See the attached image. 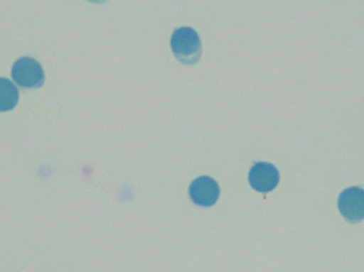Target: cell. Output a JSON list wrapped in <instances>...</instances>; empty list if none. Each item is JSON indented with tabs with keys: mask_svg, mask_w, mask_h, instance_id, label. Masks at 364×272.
<instances>
[{
	"mask_svg": "<svg viewBox=\"0 0 364 272\" xmlns=\"http://www.w3.org/2000/svg\"><path fill=\"white\" fill-rule=\"evenodd\" d=\"M175 57L184 64H194L201 55V43L198 34L190 27L175 30L171 40Z\"/></svg>",
	"mask_w": 364,
	"mask_h": 272,
	"instance_id": "1",
	"label": "cell"
},
{
	"mask_svg": "<svg viewBox=\"0 0 364 272\" xmlns=\"http://www.w3.org/2000/svg\"><path fill=\"white\" fill-rule=\"evenodd\" d=\"M12 77L17 85L26 89L42 87L45 81L42 66L29 57L16 60L12 67Z\"/></svg>",
	"mask_w": 364,
	"mask_h": 272,
	"instance_id": "2",
	"label": "cell"
},
{
	"mask_svg": "<svg viewBox=\"0 0 364 272\" xmlns=\"http://www.w3.org/2000/svg\"><path fill=\"white\" fill-rule=\"evenodd\" d=\"M340 213L348 222H363L364 219V190L360 187H350L342 192L339 201Z\"/></svg>",
	"mask_w": 364,
	"mask_h": 272,
	"instance_id": "3",
	"label": "cell"
},
{
	"mask_svg": "<svg viewBox=\"0 0 364 272\" xmlns=\"http://www.w3.org/2000/svg\"><path fill=\"white\" fill-rule=\"evenodd\" d=\"M279 179V171L269 163H256L250 170V186L257 192H271L278 185Z\"/></svg>",
	"mask_w": 364,
	"mask_h": 272,
	"instance_id": "4",
	"label": "cell"
},
{
	"mask_svg": "<svg viewBox=\"0 0 364 272\" xmlns=\"http://www.w3.org/2000/svg\"><path fill=\"white\" fill-rule=\"evenodd\" d=\"M190 196L195 205L211 207L220 197V186L215 180L203 175L197 178L191 183Z\"/></svg>",
	"mask_w": 364,
	"mask_h": 272,
	"instance_id": "5",
	"label": "cell"
},
{
	"mask_svg": "<svg viewBox=\"0 0 364 272\" xmlns=\"http://www.w3.org/2000/svg\"><path fill=\"white\" fill-rule=\"evenodd\" d=\"M18 102V89L9 79L0 78V112L12 110Z\"/></svg>",
	"mask_w": 364,
	"mask_h": 272,
	"instance_id": "6",
	"label": "cell"
}]
</instances>
